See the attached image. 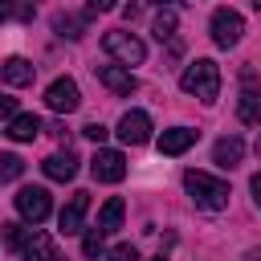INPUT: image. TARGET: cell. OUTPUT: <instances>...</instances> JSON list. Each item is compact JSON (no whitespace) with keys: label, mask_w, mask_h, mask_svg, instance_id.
Here are the masks:
<instances>
[{"label":"cell","mask_w":261,"mask_h":261,"mask_svg":"<svg viewBox=\"0 0 261 261\" xmlns=\"http://www.w3.org/2000/svg\"><path fill=\"white\" fill-rule=\"evenodd\" d=\"M257 155H261V135H257Z\"/></svg>","instance_id":"obj_31"},{"label":"cell","mask_w":261,"mask_h":261,"mask_svg":"<svg viewBox=\"0 0 261 261\" xmlns=\"http://www.w3.org/2000/svg\"><path fill=\"white\" fill-rule=\"evenodd\" d=\"M90 171H94L98 184H118L126 175V159H122V151H98L90 159Z\"/></svg>","instance_id":"obj_8"},{"label":"cell","mask_w":261,"mask_h":261,"mask_svg":"<svg viewBox=\"0 0 261 261\" xmlns=\"http://www.w3.org/2000/svg\"><path fill=\"white\" fill-rule=\"evenodd\" d=\"M118 139H122V143H130V147L151 143V118H147L143 110H126V114L118 118Z\"/></svg>","instance_id":"obj_7"},{"label":"cell","mask_w":261,"mask_h":261,"mask_svg":"<svg viewBox=\"0 0 261 261\" xmlns=\"http://www.w3.org/2000/svg\"><path fill=\"white\" fill-rule=\"evenodd\" d=\"M249 192H253V200H257V208H261V171L249 179Z\"/></svg>","instance_id":"obj_28"},{"label":"cell","mask_w":261,"mask_h":261,"mask_svg":"<svg viewBox=\"0 0 261 261\" xmlns=\"http://www.w3.org/2000/svg\"><path fill=\"white\" fill-rule=\"evenodd\" d=\"M4 135H8L12 143H33V139L41 135V118H37V114H12L8 126H4Z\"/></svg>","instance_id":"obj_12"},{"label":"cell","mask_w":261,"mask_h":261,"mask_svg":"<svg viewBox=\"0 0 261 261\" xmlns=\"http://www.w3.org/2000/svg\"><path fill=\"white\" fill-rule=\"evenodd\" d=\"M175 24H179V16H175V8H163V12L155 16V24H151V33H155L159 41H167V37H175Z\"/></svg>","instance_id":"obj_20"},{"label":"cell","mask_w":261,"mask_h":261,"mask_svg":"<svg viewBox=\"0 0 261 261\" xmlns=\"http://www.w3.org/2000/svg\"><path fill=\"white\" fill-rule=\"evenodd\" d=\"M12 114H16V98L0 94V122H4V118H12Z\"/></svg>","instance_id":"obj_27"},{"label":"cell","mask_w":261,"mask_h":261,"mask_svg":"<svg viewBox=\"0 0 261 261\" xmlns=\"http://www.w3.org/2000/svg\"><path fill=\"white\" fill-rule=\"evenodd\" d=\"M102 49H106L114 61H122V65H139V61L147 57V45H143L135 33H122V29L102 33Z\"/></svg>","instance_id":"obj_3"},{"label":"cell","mask_w":261,"mask_h":261,"mask_svg":"<svg viewBox=\"0 0 261 261\" xmlns=\"http://www.w3.org/2000/svg\"><path fill=\"white\" fill-rule=\"evenodd\" d=\"M241 155H245V143H241L237 135H228V139H220V143L212 147V163H220V167H237Z\"/></svg>","instance_id":"obj_16"},{"label":"cell","mask_w":261,"mask_h":261,"mask_svg":"<svg viewBox=\"0 0 261 261\" xmlns=\"http://www.w3.org/2000/svg\"><path fill=\"white\" fill-rule=\"evenodd\" d=\"M122 212H126V204H122L118 196H110V200L102 204V212H98V232H114V228L122 224Z\"/></svg>","instance_id":"obj_18"},{"label":"cell","mask_w":261,"mask_h":261,"mask_svg":"<svg viewBox=\"0 0 261 261\" xmlns=\"http://www.w3.org/2000/svg\"><path fill=\"white\" fill-rule=\"evenodd\" d=\"M110 261H139V249L135 245H114L110 249Z\"/></svg>","instance_id":"obj_25"},{"label":"cell","mask_w":261,"mask_h":261,"mask_svg":"<svg viewBox=\"0 0 261 261\" xmlns=\"http://www.w3.org/2000/svg\"><path fill=\"white\" fill-rule=\"evenodd\" d=\"M184 188L196 200V208H204V212H220L228 204V184L216 179V175H208V171H196V167L184 171Z\"/></svg>","instance_id":"obj_1"},{"label":"cell","mask_w":261,"mask_h":261,"mask_svg":"<svg viewBox=\"0 0 261 261\" xmlns=\"http://www.w3.org/2000/svg\"><path fill=\"white\" fill-rule=\"evenodd\" d=\"M33 16H37L33 0H0V24L4 20H33Z\"/></svg>","instance_id":"obj_19"},{"label":"cell","mask_w":261,"mask_h":261,"mask_svg":"<svg viewBox=\"0 0 261 261\" xmlns=\"http://www.w3.org/2000/svg\"><path fill=\"white\" fill-rule=\"evenodd\" d=\"M0 77H4L8 86H29V82L37 77V65L24 61V57H4V61H0Z\"/></svg>","instance_id":"obj_11"},{"label":"cell","mask_w":261,"mask_h":261,"mask_svg":"<svg viewBox=\"0 0 261 261\" xmlns=\"http://www.w3.org/2000/svg\"><path fill=\"white\" fill-rule=\"evenodd\" d=\"M0 237H4L8 249H24V241L33 237V228H24V224H0Z\"/></svg>","instance_id":"obj_22"},{"label":"cell","mask_w":261,"mask_h":261,"mask_svg":"<svg viewBox=\"0 0 261 261\" xmlns=\"http://www.w3.org/2000/svg\"><path fill=\"white\" fill-rule=\"evenodd\" d=\"M151 4H159V8H171V4H175V0H151Z\"/></svg>","instance_id":"obj_30"},{"label":"cell","mask_w":261,"mask_h":261,"mask_svg":"<svg viewBox=\"0 0 261 261\" xmlns=\"http://www.w3.org/2000/svg\"><path fill=\"white\" fill-rule=\"evenodd\" d=\"M179 86H184V94H196L200 102H216V94H220V65L208 61V57H196L179 73Z\"/></svg>","instance_id":"obj_2"},{"label":"cell","mask_w":261,"mask_h":261,"mask_svg":"<svg viewBox=\"0 0 261 261\" xmlns=\"http://www.w3.org/2000/svg\"><path fill=\"white\" fill-rule=\"evenodd\" d=\"M114 0H90V12H110Z\"/></svg>","instance_id":"obj_29"},{"label":"cell","mask_w":261,"mask_h":261,"mask_svg":"<svg viewBox=\"0 0 261 261\" xmlns=\"http://www.w3.org/2000/svg\"><path fill=\"white\" fill-rule=\"evenodd\" d=\"M192 143H196V130L192 126H171V130L159 135V155H184Z\"/></svg>","instance_id":"obj_13"},{"label":"cell","mask_w":261,"mask_h":261,"mask_svg":"<svg viewBox=\"0 0 261 261\" xmlns=\"http://www.w3.org/2000/svg\"><path fill=\"white\" fill-rule=\"evenodd\" d=\"M241 33H245L241 12H232V8H216V12H212V41H216L220 49H232V45L241 41Z\"/></svg>","instance_id":"obj_5"},{"label":"cell","mask_w":261,"mask_h":261,"mask_svg":"<svg viewBox=\"0 0 261 261\" xmlns=\"http://www.w3.org/2000/svg\"><path fill=\"white\" fill-rule=\"evenodd\" d=\"M94 73H98V82L110 90V94H135L139 90V77L130 73V69H122V65H94Z\"/></svg>","instance_id":"obj_9"},{"label":"cell","mask_w":261,"mask_h":261,"mask_svg":"<svg viewBox=\"0 0 261 261\" xmlns=\"http://www.w3.org/2000/svg\"><path fill=\"white\" fill-rule=\"evenodd\" d=\"M82 135H86V139H94V143H102V139H106L110 130H106L102 122H86V126H82Z\"/></svg>","instance_id":"obj_26"},{"label":"cell","mask_w":261,"mask_h":261,"mask_svg":"<svg viewBox=\"0 0 261 261\" xmlns=\"http://www.w3.org/2000/svg\"><path fill=\"white\" fill-rule=\"evenodd\" d=\"M41 167H45V175H49V179L65 184V179H73V175H77V155H73V151H57V155H49Z\"/></svg>","instance_id":"obj_14"},{"label":"cell","mask_w":261,"mask_h":261,"mask_svg":"<svg viewBox=\"0 0 261 261\" xmlns=\"http://www.w3.org/2000/svg\"><path fill=\"white\" fill-rule=\"evenodd\" d=\"M151 261H163V257H151Z\"/></svg>","instance_id":"obj_32"},{"label":"cell","mask_w":261,"mask_h":261,"mask_svg":"<svg viewBox=\"0 0 261 261\" xmlns=\"http://www.w3.org/2000/svg\"><path fill=\"white\" fill-rule=\"evenodd\" d=\"M45 106H49L53 114H73V110L82 106V90H77V82H73V77H57V82H49V90H45Z\"/></svg>","instance_id":"obj_4"},{"label":"cell","mask_w":261,"mask_h":261,"mask_svg":"<svg viewBox=\"0 0 261 261\" xmlns=\"http://www.w3.org/2000/svg\"><path fill=\"white\" fill-rule=\"evenodd\" d=\"M237 118L245 126H261V90H245L237 98Z\"/></svg>","instance_id":"obj_17"},{"label":"cell","mask_w":261,"mask_h":261,"mask_svg":"<svg viewBox=\"0 0 261 261\" xmlns=\"http://www.w3.org/2000/svg\"><path fill=\"white\" fill-rule=\"evenodd\" d=\"M24 261H61L57 257V245H53V237L49 232H33L29 241H24Z\"/></svg>","instance_id":"obj_15"},{"label":"cell","mask_w":261,"mask_h":261,"mask_svg":"<svg viewBox=\"0 0 261 261\" xmlns=\"http://www.w3.org/2000/svg\"><path fill=\"white\" fill-rule=\"evenodd\" d=\"M86 212H90V192H73V196H69V204H65V208H61V216H57L61 232H65V237H69V232H82Z\"/></svg>","instance_id":"obj_10"},{"label":"cell","mask_w":261,"mask_h":261,"mask_svg":"<svg viewBox=\"0 0 261 261\" xmlns=\"http://www.w3.org/2000/svg\"><path fill=\"white\" fill-rule=\"evenodd\" d=\"M20 171H24V159H20V155H12V151H4V155H0V184L20 179Z\"/></svg>","instance_id":"obj_23"},{"label":"cell","mask_w":261,"mask_h":261,"mask_svg":"<svg viewBox=\"0 0 261 261\" xmlns=\"http://www.w3.org/2000/svg\"><path fill=\"white\" fill-rule=\"evenodd\" d=\"M253 4H257V8H261V0H253Z\"/></svg>","instance_id":"obj_33"},{"label":"cell","mask_w":261,"mask_h":261,"mask_svg":"<svg viewBox=\"0 0 261 261\" xmlns=\"http://www.w3.org/2000/svg\"><path fill=\"white\" fill-rule=\"evenodd\" d=\"M102 237H106V232L90 228V232H86V241H82V253H86V257H98V253H102Z\"/></svg>","instance_id":"obj_24"},{"label":"cell","mask_w":261,"mask_h":261,"mask_svg":"<svg viewBox=\"0 0 261 261\" xmlns=\"http://www.w3.org/2000/svg\"><path fill=\"white\" fill-rule=\"evenodd\" d=\"M53 33H57V37L77 41V37H82V20H77V16H65V12H57V16H53Z\"/></svg>","instance_id":"obj_21"},{"label":"cell","mask_w":261,"mask_h":261,"mask_svg":"<svg viewBox=\"0 0 261 261\" xmlns=\"http://www.w3.org/2000/svg\"><path fill=\"white\" fill-rule=\"evenodd\" d=\"M16 212H20L29 224H41V220L53 212V200H49L45 188H20V192H16Z\"/></svg>","instance_id":"obj_6"}]
</instances>
